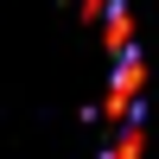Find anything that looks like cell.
<instances>
[{
    "instance_id": "1",
    "label": "cell",
    "mask_w": 159,
    "mask_h": 159,
    "mask_svg": "<svg viewBox=\"0 0 159 159\" xmlns=\"http://www.w3.org/2000/svg\"><path fill=\"white\" fill-rule=\"evenodd\" d=\"M102 45H108V57H115V64H121L127 51H134V13H127L121 0H115V13L102 19Z\"/></svg>"
},
{
    "instance_id": "3",
    "label": "cell",
    "mask_w": 159,
    "mask_h": 159,
    "mask_svg": "<svg viewBox=\"0 0 159 159\" xmlns=\"http://www.w3.org/2000/svg\"><path fill=\"white\" fill-rule=\"evenodd\" d=\"M102 159H121V153H115V147H108V153H102Z\"/></svg>"
},
{
    "instance_id": "2",
    "label": "cell",
    "mask_w": 159,
    "mask_h": 159,
    "mask_svg": "<svg viewBox=\"0 0 159 159\" xmlns=\"http://www.w3.org/2000/svg\"><path fill=\"white\" fill-rule=\"evenodd\" d=\"M83 13H89V19H108V13H115V0H83Z\"/></svg>"
}]
</instances>
